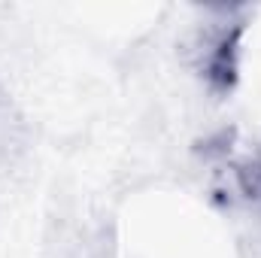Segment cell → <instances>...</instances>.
Instances as JSON below:
<instances>
[{"label": "cell", "mask_w": 261, "mask_h": 258, "mask_svg": "<svg viewBox=\"0 0 261 258\" xmlns=\"http://www.w3.org/2000/svg\"><path fill=\"white\" fill-rule=\"evenodd\" d=\"M3 107H6V104H3V91H0V110H3Z\"/></svg>", "instance_id": "obj_1"}]
</instances>
